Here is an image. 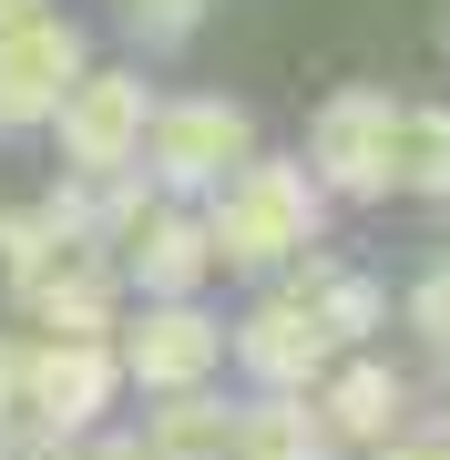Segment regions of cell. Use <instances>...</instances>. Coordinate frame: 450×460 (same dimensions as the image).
Masks as SVG:
<instances>
[{"mask_svg":"<svg viewBox=\"0 0 450 460\" xmlns=\"http://www.w3.org/2000/svg\"><path fill=\"white\" fill-rule=\"evenodd\" d=\"M144 440L164 450V460H225V440H235V399H216V378H205V389H164Z\"/></svg>","mask_w":450,"mask_h":460,"instance_id":"14","label":"cell"},{"mask_svg":"<svg viewBox=\"0 0 450 460\" xmlns=\"http://www.w3.org/2000/svg\"><path fill=\"white\" fill-rule=\"evenodd\" d=\"M317 226H328V195H317V174L297 154H246V164L216 184L205 246H216V266H235V277H277L297 246H317Z\"/></svg>","mask_w":450,"mask_h":460,"instance_id":"1","label":"cell"},{"mask_svg":"<svg viewBox=\"0 0 450 460\" xmlns=\"http://www.w3.org/2000/svg\"><path fill=\"white\" fill-rule=\"evenodd\" d=\"M440 174H450L440 113H430V102H400V144H389V195H440Z\"/></svg>","mask_w":450,"mask_h":460,"instance_id":"15","label":"cell"},{"mask_svg":"<svg viewBox=\"0 0 450 460\" xmlns=\"http://www.w3.org/2000/svg\"><path fill=\"white\" fill-rule=\"evenodd\" d=\"M368 460H450V450H440V429H430V420H400L389 440H368Z\"/></svg>","mask_w":450,"mask_h":460,"instance_id":"18","label":"cell"},{"mask_svg":"<svg viewBox=\"0 0 450 460\" xmlns=\"http://www.w3.org/2000/svg\"><path fill=\"white\" fill-rule=\"evenodd\" d=\"M41 256H51V215H41V205L0 215V277H11V287H31V277H41Z\"/></svg>","mask_w":450,"mask_h":460,"instance_id":"16","label":"cell"},{"mask_svg":"<svg viewBox=\"0 0 450 460\" xmlns=\"http://www.w3.org/2000/svg\"><path fill=\"white\" fill-rule=\"evenodd\" d=\"M21 11H51V0H0V21H21Z\"/></svg>","mask_w":450,"mask_h":460,"instance_id":"22","label":"cell"},{"mask_svg":"<svg viewBox=\"0 0 450 460\" xmlns=\"http://www.w3.org/2000/svg\"><path fill=\"white\" fill-rule=\"evenodd\" d=\"M317 420H328L338 450H368V440H389V429L410 420V378L389 358H338L317 378Z\"/></svg>","mask_w":450,"mask_h":460,"instance_id":"11","label":"cell"},{"mask_svg":"<svg viewBox=\"0 0 450 460\" xmlns=\"http://www.w3.org/2000/svg\"><path fill=\"white\" fill-rule=\"evenodd\" d=\"M113 358H123V378H134L144 399L205 389V378H216V358H225V328H216V307H195V296H144L134 328L113 338Z\"/></svg>","mask_w":450,"mask_h":460,"instance_id":"6","label":"cell"},{"mask_svg":"<svg viewBox=\"0 0 450 460\" xmlns=\"http://www.w3.org/2000/svg\"><path fill=\"white\" fill-rule=\"evenodd\" d=\"M389 144H400V102L389 93H328L317 102V123H307V174H317V195H358V205H379L389 195Z\"/></svg>","mask_w":450,"mask_h":460,"instance_id":"4","label":"cell"},{"mask_svg":"<svg viewBox=\"0 0 450 460\" xmlns=\"http://www.w3.org/2000/svg\"><path fill=\"white\" fill-rule=\"evenodd\" d=\"M225 358L246 368L256 389H317V378L338 368V348H328V328H317L297 296H256V307L225 328Z\"/></svg>","mask_w":450,"mask_h":460,"instance_id":"8","label":"cell"},{"mask_svg":"<svg viewBox=\"0 0 450 460\" xmlns=\"http://www.w3.org/2000/svg\"><path fill=\"white\" fill-rule=\"evenodd\" d=\"M21 420V338H0V429Z\"/></svg>","mask_w":450,"mask_h":460,"instance_id":"21","label":"cell"},{"mask_svg":"<svg viewBox=\"0 0 450 460\" xmlns=\"http://www.w3.org/2000/svg\"><path fill=\"white\" fill-rule=\"evenodd\" d=\"M123 11L144 21V41H184V31H195L205 11H216V0H123Z\"/></svg>","mask_w":450,"mask_h":460,"instance_id":"17","label":"cell"},{"mask_svg":"<svg viewBox=\"0 0 450 460\" xmlns=\"http://www.w3.org/2000/svg\"><path fill=\"white\" fill-rule=\"evenodd\" d=\"M21 307L41 317V338H113L123 277L113 266H41V277L21 287Z\"/></svg>","mask_w":450,"mask_h":460,"instance_id":"13","label":"cell"},{"mask_svg":"<svg viewBox=\"0 0 450 460\" xmlns=\"http://www.w3.org/2000/svg\"><path fill=\"white\" fill-rule=\"evenodd\" d=\"M113 277L134 287V296H195L205 277H216V246H205V215L164 195V205H154L144 226H134V235L113 246Z\"/></svg>","mask_w":450,"mask_h":460,"instance_id":"9","label":"cell"},{"mask_svg":"<svg viewBox=\"0 0 450 460\" xmlns=\"http://www.w3.org/2000/svg\"><path fill=\"white\" fill-rule=\"evenodd\" d=\"M287 266H297V277H287L277 296H297V307L317 317V328H328V348H338V358H349V348H368V338L389 328V296H379V277H358V266H338L328 246H297Z\"/></svg>","mask_w":450,"mask_h":460,"instance_id":"10","label":"cell"},{"mask_svg":"<svg viewBox=\"0 0 450 460\" xmlns=\"http://www.w3.org/2000/svg\"><path fill=\"white\" fill-rule=\"evenodd\" d=\"M72 460H164V450H154L144 429H134V440H93V429H83V450H72Z\"/></svg>","mask_w":450,"mask_h":460,"instance_id":"20","label":"cell"},{"mask_svg":"<svg viewBox=\"0 0 450 460\" xmlns=\"http://www.w3.org/2000/svg\"><path fill=\"white\" fill-rule=\"evenodd\" d=\"M144 113H154V83L134 62H83L72 93L51 102V133H62V164L72 174H123L144 144Z\"/></svg>","mask_w":450,"mask_h":460,"instance_id":"3","label":"cell"},{"mask_svg":"<svg viewBox=\"0 0 450 460\" xmlns=\"http://www.w3.org/2000/svg\"><path fill=\"white\" fill-rule=\"evenodd\" d=\"M410 338L440 348V266H419V287H410Z\"/></svg>","mask_w":450,"mask_h":460,"instance_id":"19","label":"cell"},{"mask_svg":"<svg viewBox=\"0 0 450 460\" xmlns=\"http://www.w3.org/2000/svg\"><path fill=\"white\" fill-rule=\"evenodd\" d=\"M83 62H93L83 21H62V11H21V21H0V133L51 123V102L72 93V72H83Z\"/></svg>","mask_w":450,"mask_h":460,"instance_id":"7","label":"cell"},{"mask_svg":"<svg viewBox=\"0 0 450 460\" xmlns=\"http://www.w3.org/2000/svg\"><path fill=\"white\" fill-rule=\"evenodd\" d=\"M225 460H338V440L307 389H256V410H235Z\"/></svg>","mask_w":450,"mask_h":460,"instance_id":"12","label":"cell"},{"mask_svg":"<svg viewBox=\"0 0 450 460\" xmlns=\"http://www.w3.org/2000/svg\"><path fill=\"white\" fill-rule=\"evenodd\" d=\"M123 399V358L113 338H41L21 348V420L51 429V440H83V429Z\"/></svg>","mask_w":450,"mask_h":460,"instance_id":"5","label":"cell"},{"mask_svg":"<svg viewBox=\"0 0 450 460\" xmlns=\"http://www.w3.org/2000/svg\"><path fill=\"white\" fill-rule=\"evenodd\" d=\"M246 154H256V113H246L235 93H184V102H164V93H154L134 164H144V184H154V195L195 205V195H216V184L246 164Z\"/></svg>","mask_w":450,"mask_h":460,"instance_id":"2","label":"cell"}]
</instances>
